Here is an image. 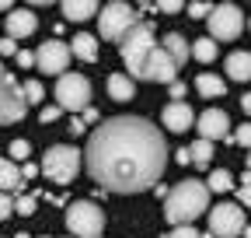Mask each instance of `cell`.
I'll use <instances>...</instances> for the list:
<instances>
[{
    "mask_svg": "<svg viewBox=\"0 0 251 238\" xmlns=\"http://www.w3.org/2000/svg\"><path fill=\"white\" fill-rule=\"evenodd\" d=\"M196 130H199L202 140H227L230 137V116L224 109H206L196 119Z\"/></svg>",
    "mask_w": 251,
    "mask_h": 238,
    "instance_id": "cell-12",
    "label": "cell"
},
{
    "mask_svg": "<svg viewBox=\"0 0 251 238\" xmlns=\"http://www.w3.org/2000/svg\"><path fill=\"white\" fill-rule=\"evenodd\" d=\"M21 186H25V172H18L11 158H0V193H21Z\"/></svg>",
    "mask_w": 251,
    "mask_h": 238,
    "instance_id": "cell-15",
    "label": "cell"
},
{
    "mask_svg": "<svg viewBox=\"0 0 251 238\" xmlns=\"http://www.w3.org/2000/svg\"><path fill=\"white\" fill-rule=\"evenodd\" d=\"M234 140H237L241 147H251V123H244V126L234 133Z\"/></svg>",
    "mask_w": 251,
    "mask_h": 238,
    "instance_id": "cell-35",
    "label": "cell"
},
{
    "mask_svg": "<svg viewBox=\"0 0 251 238\" xmlns=\"http://www.w3.org/2000/svg\"><path fill=\"white\" fill-rule=\"evenodd\" d=\"M67 228L74 238H101L105 231V210L91 200H74L67 207Z\"/></svg>",
    "mask_w": 251,
    "mask_h": 238,
    "instance_id": "cell-6",
    "label": "cell"
},
{
    "mask_svg": "<svg viewBox=\"0 0 251 238\" xmlns=\"http://www.w3.org/2000/svg\"><path fill=\"white\" fill-rule=\"evenodd\" d=\"M161 46L168 49V56L175 60V63H178V67H185V60H188V56H192V49H188V46H185V39H181L178 32H168Z\"/></svg>",
    "mask_w": 251,
    "mask_h": 238,
    "instance_id": "cell-21",
    "label": "cell"
},
{
    "mask_svg": "<svg viewBox=\"0 0 251 238\" xmlns=\"http://www.w3.org/2000/svg\"><path fill=\"white\" fill-rule=\"evenodd\" d=\"M67 130H70L74 137H77V133H84V119H70V126H67Z\"/></svg>",
    "mask_w": 251,
    "mask_h": 238,
    "instance_id": "cell-38",
    "label": "cell"
},
{
    "mask_svg": "<svg viewBox=\"0 0 251 238\" xmlns=\"http://www.w3.org/2000/svg\"><path fill=\"white\" fill-rule=\"evenodd\" d=\"M244 228H248V221H244L241 203H216L209 210V231L216 238H241Z\"/></svg>",
    "mask_w": 251,
    "mask_h": 238,
    "instance_id": "cell-9",
    "label": "cell"
},
{
    "mask_svg": "<svg viewBox=\"0 0 251 238\" xmlns=\"http://www.w3.org/2000/svg\"><path fill=\"white\" fill-rule=\"evenodd\" d=\"M119 53H122V63H126V70H129V77H133V81H143L150 56L157 53L153 25H150V21H140L136 28H129V35L119 42Z\"/></svg>",
    "mask_w": 251,
    "mask_h": 238,
    "instance_id": "cell-3",
    "label": "cell"
},
{
    "mask_svg": "<svg viewBox=\"0 0 251 238\" xmlns=\"http://www.w3.org/2000/svg\"><path fill=\"white\" fill-rule=\"evenodd\" d=\"M28 4H35V7H42V4H56V0H28Z\"/></svg>",
    "mask_w": 251,
    "mask_h": 238,
    "instance_id": "cell-42",
    "label": "cell"
},
{
    "mask_svg": "<svg viewBox=\"0 0 251 238\" xmlns=\"http://www.w3.org/2000/svg\"><path fill=\"white\" fill-rule=\"evenodd\" d=\"M28 112V98H25V84H18V77H11L0 63V126L4 123H18Z\"/></svg>",
    "mask_w": 251,
    "mask_h": 238,
    "instance_id": "cell-8",
    "label": "cell"
},
{
    "mask_svg": "<svg viewBox=\"0 0 251 238\" xmlns=\"http://www.w3.org/2000/svg\"><path fill=\"white\" fill-rule=\"evenodd\" d=\"M80 154L84 151H77L70 144H52L46 151V158H42V175L52 178V182H59V186L74 182L77 172H80Z\"/></svg>",
    "mask_w": 251,
    "mask_h": 238,
    "instance_id": "cell-5",
    "label": "cell"
},
{
    "mask_svg": "<svg viewBox=\"0 0 251 238\" xmlns=\"http://www.w3.org/2000/svg\"><path fill=\"white\" fill-rule=\"evenodd\" d=\"M248 172H251V154H248Z\"/></svg>",
    "mask_w": 251,
    "mask_h": 238,
    "instance_id": "cell-47",
    "label": "cell"
},
{
    "mask_svg": "<svg viewBox=\"0 0 251 238\" xmlns=\"http://www.w3.org/2000/svg\"><path fill=\"white\" fill-rule=\"evenodd\" d=\"M21 172H25V178H31V175H39V165H25Z\"/></svg>",
    "mask_w": 251,
    "mask_h": 238,
    "instance_id": "cell-41",
    "label": "cell"
},
{
    "mask_svg": "<svg viewBox=\"0 0 251 238\" xmlns=\"http://www.w3.org/2000/svg\"><path fill=\"white\" fill-rule=\"evenodd\" d=\"M206 186H209L213 193H227V189H234V175H230L227 168H213V175L206 178Z\"/></svg>",
    "mask_w": 251,
    "mask_h": 238,
    "instance_id": "cell-23",
    "label": "cell"
},
{
    "mask_svg": "<svg viewBox=\"0 0 251 238\" xmlns=\"http://www.w3.org/2000/svg\"><path fill=\"white\" fill-rule=\"evenodd\" d=\"M74 56L77 60H84V63H94L98 60V39L94 35H87V32H80V35H74Z\"/></svg>",
    "mask_w": 251,
    "mask_h": 238,
    "instance_id": "cell-20",
    "label": "cell"
},
{
    "mask_svg": "<svg viewBox=\"0 0 251 238\" xmlns=\"http://www.w3.org/2000/svg\"><path fill=\"white\" fill-rule=\"evenodd\" d=\"M98 14V0H63V18L67 21H87Z\"/></svg>",
    "mask_w": 251,
    "mask_h": 238,
    "instance_id": "cell-17",
    "label": "cell"
},
{
    "mask_svg": "<svg viewBox=\"0 0 251 238\" xmlns=\"http://www.w3.org/2000/svg\"><path fill=\"white\" fill-rule=\"evenodd\" d=\"M153 7L161 11V14H178L185 7V0H153Z\"/></svg>",
    "mask_w": 251,
    "mask_h": 238,
    "instance_id": "cell-27",
    "label": "cell"
},
{
    "mask_svg": "<svg viewBox=\"0 0 251 238\" xmlns=\"http://www.w3.org/2000/svg\"><path fill=\"white\" fill-rule=\"evenodd\" d=\"M237 196H241V203H244V207H251V172H244V175H241V189H237Z\"/></svg>",
    "mask_w": 251,
    "mask_h": 238,
    "instance_id": "cell-28",
    "label": "cell"
},
{
    "mask_svg": "<svg viewBox=\"0 0 251 238\" xmlns=\"http://www.w3.org/2000/svg\"><path fill=\"white\" fill-rule=\"evenodd\" d=\"M196 112L188 109L185 102H171V105H164V112H161V123L171 130V133H185V130H192L196 126Z\"/></svg>",
    "mask_w": 251,
    "mask_h": 238,
    "instance_id": "cell-13",
    "label": "cell"
},
{
    "mask_svg": "<svg viewBox=\"0 0 251 238\" xmlns=\"http://www.w3.org/2000/svg\"><path fill=\"white\" fill-rule=\"evenodd\" d=\"M35 28H39L35 14L25 11V7H18V11H11V14H7V35H11V39H25V35L35 32Z\"/></svg>",
    "mask_w": 251,
    "mask_h": 238,
    "instance_id": "cell-14",
    "label": "cell"
},
{
    "mask_svg": "<svg viewBox=\"0 0 251 238\" xmlns=\"http://www.w3.org/2000/svg\"><path fill=\"white\" fill-rule=\"evenodd\" d=\"M136 25H140V11L129 7L126 0H108L101 7V14H98L101 39H108V42H122L129 35V28H136Z\"/></svg>",
    "mask_w": 251,
    "mask_h": 238,
    "instance_id": "cell-4",
    "label": "cell"
},
{
    "mask_svg": "<svg viewBox=\"0 0 251 238\" xmlns=\"http://www.w3.org/2000/svg\"><path fill=\"white\" fill-rule=\"evenodd\" d=\"M11 4H14V0H0V11H11Z\"/></svg>",
    "mask_w": 251,
    "mask_h": 238,
    "instance_id": "cell-43",
    "label": "cell"
},
{
    "mask_svg": "<svg viewBox=\"0 0 251 238\" xmlns=\"http://www.w3.org/2000/svg\"><path fill=\"white\" fill-rule=\"evenodd\" d=\"M70 56H74V49H70L67 42L52 39V42H42V46L35 49V67H39L42 74L63 77V74H67V67H70Z\"/></svg>",
    "mask_w": 251,
    "mask_h": 238,
    "instance_id": "cell-11",
    "label": "cell"
},
{
    "mask_svg": "<svg viewBox=\"0 0 251 238\" xmlns=\"http://www.w3.org/2000/svg\"><path fill=\"white\" fill-rule=\"evenodd\" d=\"M108 95H112L115 102H129V98L136 95L133 77H129V74H112V77H108Z\"/></svg>",
    "mask_w": 251,
    "mask_h": 238,
    "instance_id": "cell-18",
    "label": "cell"
},
{
    "mask_svg": "<svg viewBox=\"0 0 251 238\" xmlns=\"http://www.w3.org/2000/svg\"><path fill=\"white\" fill-rule=\"evenodd\" d=\"M209 186L202 178H181V182L168 193L164 200V217L178 228V224H192L199 214L209 210Z\"/></svg>",
    "mask_w": 251,
    "mask_h": 238,
    "instance_id": "cell-2",
    "label": "cell"
},
{
    "mask_svg": "<svg viewBox=\"0 0 251 238\" xmlns=\"http://www.w3.org/2000/svg\"><path fill=\"white\" fill-rule=\"evenodd\" d=\"M25 98H28V105H39V102H46V88H42V81H25Z\"/></svg>",
    "mask_w": 251,
    "mask_h": 238,
    "instance_id": "cell-25",
    "label": "cell"
},
{
    "mask_svg": "<svg viewBox=\"0 0 251 238\" xmlns=\"http://www.w3.org/2000/svg\"><path fill=\"white\" fill-rule=\"evenodd\" d=\"M168 88H171V98H178V102L185 98V84H181V81H175V84H168Z\"/></svg>",
    "mask_w": 251,
    "mask_h": 238,
    "instance_id": "cell-37",
    "label": "cell"
},
{
    "mask_svg": "<svg viewBox=\"0 0 251 238\" xmlns=\"http://www.w3.org/2000/svg\"><path fill=\"white\" fill-rule=\"evenodd\" d=\"M140 4H143V7H147V4H153V0H140Z\"/></svg>",
    "mask_w": 251,
    "mask_h": 238,
    "instance_id": "cell-46",
    "label": "cell"
},
{
    "mask_svg": "<svg viewBox=\"0 0 251 238\" xmlns=\"http://www.w3.org/2000/svg\"><path fill=\"white\" fill-rule=\"evenodd\" d=\"M196 91H199L202 98H224L227 81L216 77V74H199V77H196Z\"/></svg>",
    "mask_w": 251,
    "mask_h": 238,
    "instance_id": "cell-19",
    "label": "cell"
},
{
    "mask_svg": "<svg viewBox=\"0 0 251 238\" xmlns=\"http://www.w3.org/2000/svg\"><path fill=\"white\" fill-rule=\"evenodd\" d=\"M14 214V196L11 193H0V221H7Z\"/></svg>",
    "mask_w": 251,
    "mask_h": 238,
    "instance_id": "cell-29",
    "label": "cell"
},
{
    "mask_svg": "<svg viewBox=\"0 0 251 238\" xmlns=\"http://www.w3.org/2000/svg\"><path fill=\"white\" fill-rule=\"evenodd\" d=\"M14 238H31V235H28V231H18V235H14Z\"/></svg>",
    "mask_w": 251,
    "mask_h": 238,
    "instance_id": "cell-44",
    "label": "cell"
},
{
    "mask_svg": "<svg viewBox=\"0 0 251 238\" xmlns=\"http://www.w3.org/2000/svg\"><path fill=\"white\" fill-rule=\"evenodd\" d=\"M244 238H251V224H248V228H244Z\"/></svg>",
    "mask_w": 251,
    "mask_h": 238,
    "instance_id": "cell-45",
    "label": "cell"
},
{
    "mask_svg": "<svg viewBox=\"0 0 251 238\" xmlns=\"http://www.w3.org/2000/svg\"><path fill=\"white\" fill-rule=\"evenodd\" d=\"M18 67L31 70V67H35V53H28V49H18Z\"/></svg>",
    "mask_w": 251,
    "mask_h": 238,
    "instance_id": "cell-34",
    "label": "cell"
},
{
    "mask_svg": "<svg viewBox=\"0 0 251 238\" xmlns=\"http://www.w3.org/2000/svg\"><path fill=\"white\" fill-rule=\"evenodd\" d=\"M84 123H98V112H94V109H84Z\"/></svg>",
    "mask_w": 251,
    "mask_h": 238,
    "instance_id": "cell-39",
    "label": "cell"
},
{
    "mask_svg": "<svg viewBox=\"0 0 251 238\" xmlns=\"http://www.w3.org/2000/svg\"><path fill=\"white\" fill-rule=\"evenodd\" d=\"M224 67H227V77L230 81H251V53H244V49L230 53Z\"/></svg>",
    "mask_w": 251,
    "mask_h": 238,
    "instance_id": "cell-16",
    "label": "cell"
},
{
    "mask_svg": "<svg viewBox=\"0 0 251 238\" xmlns=\"http://www.w3.org/2000/svg\"><path fill=\"white\" fill-rule=\"evenodd\" d=\"M188 151H192V165H202V168H206V165L213 161V140H202V137H199Z\"/></svg>",
    "mask_w": 251,
    "mask_h": 238,
    "instance_id": "cell-24",
    "label": "cell"
},
{
    "mask_svg": "<svg viewBox=\"0 0 251 238\" xmlns=\"http://www.w3.org/2000/svg\"><path fill=\"white\" fill-rule=\"evenodd\" d=\"M216 53H220V46H216V39H213V35H206V39H196V42H192V56L199 60V63H213Z\"/></svg>",
    "mask_w": 251,
    "mask_h": 238,
    "instance_id": "cell-22",
    "label": "cell"
},
{
    "mask_svg": "<svg viewBox=\"0 0 251 238\" xmlns=\"http://www.w3.org/2000/svg\"><path fill=\"white\" fill-rule=\"evenodd\" d=\"M241 109L251 116V91H248V95H241Z\"/></svg>",
    "mask_w": 251,
    "mask_h": 238,
    "instance_id": "cell-40",
    "label": "cell"
},
{
    "mask_svg": "<svg viewBox=\"0 0 251 238\" xmlns=\"http://www.w3.org/2000/svg\"><path fill=\"white\" fill-rule=\"evenodd\" d=\"M35 196H25V193H18V200H14V210L21 214V217H31V214H35Z\"/></svg>",
    "mask_w": 251,
    "mask_h": 238,
    "instance_id": "cell-26",
    "label": "cell"
},
{
    "mask_svg": "<svg viewBox=\"0 0 251 238\" xmlns=\"http://www.w3.org/2000/svg\"><path fill=\"white\" fill-rule=\"evenodd\" d=\"M28 151H31V144H28V140H14V144H11V158H18V161H25Z\"/></svg>",
    "mask_w": 251,
    "mask_h": 238,
    "instance_id": "cell-31",
    "label": "cell"
},
{
    "mask_svg": "<svg viewBox=\"0 0 251 238\" xmlns=\"http://www.w3.org/2000/svg\"><path fill=\"white\" fill-rule=\"evenodd\" d=\"M206 25H209V35L216 42H234L241 35V28H244V14L234 4H220V7H213V14L206 18Z\"/></svg>",
    "mask_w": 251,
    "mask_h": 238,
    "instance_id": "cell-10",
    "label": "cell"
},
{
    "mask_svg": "<svg viewBox=\"0 0 251 238\" xmlns=\"http://www.w3.org/2000/svg\"><path fill=\"white\" fill-rule=\"evenodd\" d=\"M84 165L87 175L108 193H143L164 175L168 144L150 119L112 116L87 137Z\"/></svg>",
    "mask_w": 251,
    "mask_h": 238,
    "instance_id": "cell-1",
    "label": "cell"
},
{
    "mask_svg": "<svg viewBox=\"0 0 251 238\" xmlns=\"http://www.w3.org/2000/svg\"><path fill=\"white\" fill-rule=\"evenodd\" d=\"M56 105L63 112H84V109H91V81L84 74H63L56 81Z\"/></svg>",
    "mask_w": 251,
    "mask_h": 238,
    "instance_id": "cell-7",
    "label": "cell"
},
{
    "mask_svg": "<svg viewBox=\"0 0 251 238\" xmlns=\"http://www.w3.org/2000/svg\"><path fill=\"white\" fill-rule=\"evenodd\" d=\"M188 14H192V18H209V14H213V7H209V4H202V0H192V4H188Z\"/></svg>",
    "mask_w": 251,
    "mask_h": 238,
    "instance_id": "cell-30",
    "label": "cell"
},
{
    "mask_svg": "<svg viewBox=\"0 0 251 238\" xmlns=\"http://www.w3.org/2000/svg\"><path fill=\"white\" fill-rule=\"evenodd\" d=\"M168 238H202V235H199V231H196L192 224H178V228H175V231H171Z\"/></svg>",
    "mask_w": 251,
    "mask_h": 238,
    "instance_id": "cell-32",
    "label": "cell"
},
{
    "mask_svg": "<svg viewBox=\"0 0 251 238\" xmlns=\"http://www.w3.org/2000/svg\"><path fill=\"white\" fill-rule=\"evenodd\" d=\"M0 56H18V42L7 35V39H0Z\"/></svg>",
    "mask_w": 251,
    "mask_h": 238,
    "instance_id": "cell-36",
    "label": "cell"
},
{
    "mask_svg": "<svg viewBox=\"0 0 251 238\" xmlns=\"http://www.w3.org/2000/svg\"><path fill=\"white\" fill-rule=\"evenodd\" d=\"M59 116H63V109H59V105H46L39 119H42V126H46V123H56V119H59Z\"/></svg>",
    "mask_w": 251,
    "mask_h": 238,
    "instance_id": "cell-33",
    "label": "cell"
},
{
    "mask_svg": "<svg viewBox=\"0 0 251 238\" xmlns=\"http://www.w3.org/2000/svg\"><path fill=\"white\" fill-rule=\"evenodd\" d=\"M248 28H251V18H248Z\"/></svg>",
    "mask_w": 251,
    "mask_h": 238,
    "instance_id": "cell-48",
    "label": "cell"
}]
</instances>
